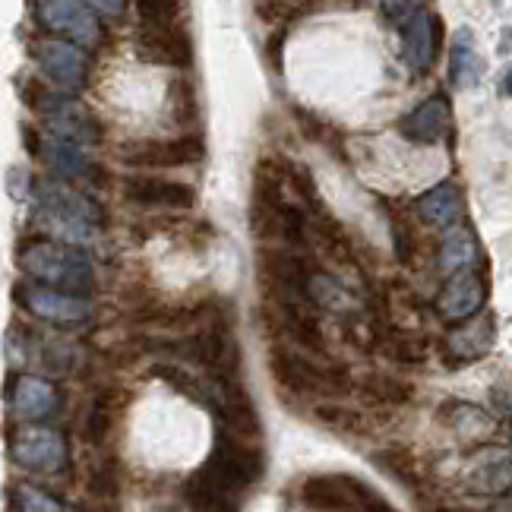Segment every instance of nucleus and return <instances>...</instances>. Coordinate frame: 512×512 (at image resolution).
I'll return each mask as SVG.
<instances>
[{
	"label": "nucleus",
	"mask_w": 512,
	"mask_h": 512,
	"mask_svg": "<svg viewBox=\"0 0 512 512\" xmlns=\"http://www.w3.org/2000/svg\"><path fill=\"white\" fill-rule=\"evenodd\" d=\"M269 367L275 373L282 389H288L291 396L298 399H313V402H329V399H342L351 392V377L348 370L332 364L326 354H310L294 351V348H272L269 351Z\"/></svg>",
	"instance_id": "nucleus-1"
},
{
	"label": "nucleus",
	"mask_w": 512,
	"mask_h": 512,
	"mask_svg": "<svg viewBox=\"0 0 512 512\" xmlns=\"http://www.w3.org/2000/svg\"><path fill=\"white\" fill-rule=\"evenodd\" d=\"M16 263L38 285H51L70 294H89L95 288L89 256L61 241H26L16 253Z\"/></svg>",
	"instance_id": "nucleus-2"
},
{
	"label": "nucleus",
	"mask_w": 512,
	"mask_h": 512,
	"mask_svg": "<svg viewBox=\"0 0 512 512\" xmlns=\"http://www.w3.org/2000/svg\"><path fill=\"white\" fill-rule=\"evenodd\" d=\"M38 206H42L51 231L70 244H89L105 222L102 206L64 181H48L38 187Z\"/></svg>",
	"instance_id": "nucleus-3"
},
{
	"label": "nucleus",
	"mask_w": 512,
	"mask_h": 512,
	"mask_svg": "<svg viewBox=\"0 0 512 512\" xmlns=\"http://www.w3.org/2000/svg\"><path fill=\"white\" fill-rule=\"evenodd\" d=\"M206 465L219 475L228 487H234L238 494L247 490L263 478L266 471V456L260 446H253L247 437H238L225 427L215 430V449L206 459Z\"/></svg>",
	"instance_id": "nucleus-4"
},
{
	"label": "nucleus",
	"mask_w": 512,
	"mask_h": 512,
	"mask_svg": "<svg viewBox=\"0 0 512 512\" xmlns=\"http://www.w3.org/2000/svg\"><path fill=\"white\" fill-rule=\"evenodd\" d=\"M10 459L35 475H61L70 462V446L57 427L23 424L10 433Z\"/></svg>",
	"instance_id": "nucleus-5"
},
{
	"label": "nucleus",
	"mask_w": 512,
	"mask_h": 512,
	"mask_svg": "<svg viewBox=\"0 0 512 512\" xmlns=\"http://www.w3.org/2000/svg\"><path fill=\"white\" fill-rule=\"evenodd\" d=\"M181 354L196 367H203L209 377H238L241 373V351L234 342L231 329L222 320H206L196 326L193 336L177 342Z\"/></svg>",
	"instance_id": "nucleus-6"
},
{
	"label": "nucleus",
	"mask_w": 512,
	"mask_h": 512,
	"mask_svg": "<svg viewBox=\"0 0 512 512\" xmlns=\"http://www.w3.org/2000/svg\"><path fill=\"white\" fill-rule=\"evenodd\" d=\"M16 298L35 320L42 323H57V326H83L92 320V304L86 294H70L51 285L26 282L16 288Z\"/></svg>",
	"instance_id": "nucleus-7"
},
{
	"label": "nucleus",
	"mask_w": 512,
	"mask_h": 512,
	"mask_svg": "<svg viewBox=\"0 0 512 512\" xmlns=\"http://www.w3.org/2000/svg\"><path fill=\"white\" fill-rule=\"evenodd\" d=\"M38 23L48 32L67 38L80 48H98L102 45V23L92 16V10L83 0H38Z\"/></svg>",
	"instance_id": "nucleus-8"
},
{
	"label": "nucleus",
	"mask_w": 512,
	"mask_h": 512,
	"mask_svg": "<svg viewBox=\"0 0 512 512\" xmlns=\"http://www.w3.org/2000/svg\"><path fill=\"white\" fill-rule=\"evenodd\" d=\"M38 114L45 117L48 133L61 136V140H70L76 146H92V143L102 140V124H98V117L86 105L73 102V98H67V95L42 92Z\"/></svg>",
	"instance_id": "nucleus-9"
},
{
	"label": "nucleus",
	"mask_w": 512,
	"mask_h": 512,
	"mask_svg": "<svg viewBox=\"0 0 512 512\" xmlns=\"http://www.w3.org/2000/svg\"><path fill=\"white\" fill-rule=\"evenodd\" d=\"M35 64L64 92H80L89 83V54L67 38H45L35 45Z\"/></svg>",
	"instance_id": "nucleus-10"
},
{
	"label": "nucleus",
	"mask_w": 512,
	"mask_h": 512,
	"mask_svg": "<svg viewBox=\"0 0 512 512\" xmlns=\"http://www.w3.org/2000/svg\"><path fill=\"white\" fill-rule=\"evenodd\" d=\"M64 396L54 380L42 377V373H26L16 377L10 386V415L23 424H45L61 415Z\"/></svg>",
	"instance_id": "nucleus-11"
},
{
	"label": "nucleus",
	"mask_w": 512,
	"mask_h": 512,
	"mask_svg": "<svg viewBox=\"0 0 512 512\" xmlns=\"http://www.w3.org/2000/svg\"><path fill=\"white\" fill-rule=\"evenodd\" d=\"M136 54L149 64L174 70H187L193 64V45L177 23H143L140 35H136Z\"/></svg>",
	"instance_id": "nucleus-12"
},
{
	"label": "nucleus",
	"mask_w": 512,
	"mask_h": 512,
	"mask_svg": "<svg viewBox=\"0 0 512 512\" xmlns=\"http://www.w3.org/2000/svg\"><path fill=\"white\" fill-rule=\"evenodd\" d=\"M484 301H487V279H484V272L465 266V269L449 272V279H446L440 298H437V310H440L443 320L462 323L468 317H475V313H481Z\"/></svg>",
	"instance_id": "nucleus-13"
},
{
	"label": "nucleus",
	"mask_w": 512,
	"mask_h": 512,
	"mask_svg": "<svg viewBox=\"0 0 512 512\" xmlns=\"http://www.w3.org/2000/svg\"><path fill=\"white\" fill-rule=\"evenodd\" d=\"M399 38H402V57L411 70L427 73L437 61V45H440V29L437 16L424 7L408 10L399 19Z\"/></svg>",
	"instance_id": "nucleus-14"
},
{
	"label": "nucleus",
	"mask_w": 512,
	"mask_h": 512,
	"mask_svg": "<svg viewBox=\"0 0 512 512\" xmlns=\"http://www.w3.org/2000/svg\"><path fill=\"white\" fill-rule=\"evenodd\" d=\"M203 159L200 140H149L127 143L121 149V162L130 168H184Z\"/></svg>",
	"instance_id": "nucleus-15"
},
{
	"label": "nucleus",
	"mask_w": 512,
	"mask_h": 512,
	"mask_svg": "<svg viewBox=\"0 0 512 512\" xmlns=\"http://www.w3.org/2000/svg\"><path fill=\"white\" fill-rule=\"evenodd\" d=\"M497 345V317L494 313H475L446 332V354L452 364H471L487 358Z\"/></svg>",
	"instance_id": "nucleus-16"
},
{
	"label": "nucleus",
	"mask_w": 512,
	"mask_h": 512,
	"mask_svg": "<svg viewBox=\"0 0 512 512\" xmlns=\"http://www.w3.org/2000/svg\"><path fill=\"white\" fill-rule=\"evenodd\" d=\"M124 196L136 206H165V209H187L196 203V190L181 181L155 174H130L124 177Z\"/></svg>",
	"instance_id": "nucleus-17"
},
{
	"label": "nucleus",
	"mask_w": 512,
	"mask_h": 512,
	"mask_svg": "<svg viewBox=\"0 0 512 512\" xmlns=\"http://www.w3.org/2000/svg\"><path fill=\"white\" fill-rule=\"evenodd\" d=\"M184 503L193 512H241V497L234 487H228L209 465L196 468L181 487Z\"/></svg>",
	"instance_id": "nucleus-18"
},
{
	"label": "nucleus",
	"mask_w": 512,
	"mask_h": 512,
	"mask_svg": "<svg viewBox=\"0 0 512 512\" xmlns=\"http://www.w3.org/2000/svg\"><path fill=\"white\" fill-rule=\"evenodd\" d=\"M449 130V102L446 95H430L427 102H421L415 111H408L399 121V133L411 143H440Z\"/></svg>",
	"instance_id": "nucleus-19"
},
{
	"label": "nucleus",
	"mask_w": 512,
	"mask_h": 512,
	"mask_svg": "<svg viewBox=\"0 0 512 512\" xmlns=\"http://www.w3.org/2000/svg\"><path fill=\"white\" fill-rule=\"evenodd\" d=\"M440 418L452 427V433H459V437L471 446H478L497 433V418H490L484 408L468 405V402L452 399L449 405L440 408Z\"/></svg>",
	"instance_id": "nucleus-20"
},
{
	"label": "nucleus",
	"mask_w": 512,
	"mask_h": 512,
	"mask_svg": "<svg viewBox=\"0 0 512 512\" xmlns=\"http://www.w3.org/2000/svg\"><path fill=\"white\" fill-rule=\"evenodd\" d=\"M38 159L45 162L48 171H54L61 181H73V177H89V159L83 155V149L70 143V140H61V136H42L38 140Z\"/></svg>",
	"instance_id": "nucleus-21"
},
{
	"label": "nucleus",
	"mask_w": 512,
	"mask_h": 512,
	"mask_svg": "<svg viewBox=\"0 0 512 512\" xmlns=\"http://www.w3.org/2000/svg\"><path fill=\"white\" fill-rule=\"evenodd\" d=\"M481 76V54L475 45V35L459 29L449 42V83L456 89H471Z\"/></svg>",
	"instance_id": "nucleus-22"
},
{
	"label": "nucleus",
	"mask_w": 512,
	"mask_h": 512,
	"mask_svg": "<svg viewBox=\"0 0 512 512\" xmlns=\"http://www.w3.org/2000/svg\"><path fill=\"white\" fill-rule=\"evenodd\" d=\"M418 215L430 228H449L459 222L462 215V196L452 184H437L430 187L418 200Z\"/></svg>",
	"instance_id": "nucleus-23"
},
{
	"label": "nucleus",
	"mask_w": 512,
	"mask_h": 512,
	"mask_svg": "<svg viewBox=\"0 0 512 512\" xmlns=\"http://www.w3.org/2000/svg\"><path fill=\"white\" fill-rule=\"evenodd\" d=\"M121 392L117 389H102L95 392V399L89 405V415H86V440L92 446H102L111 430H114V421H117V408H121Z\"/></svg>",
	"instance_id": "nucleus-24"
},
{
	"label": "nucleus",
	"mask_w": 512,
	"mask_h": 512,
	"mask_svg": "<svg viewBox=\"0 0 512 512\" xmlns=\"http://www.w3.org/2000/svg\"><path fill=\"white\" fill-rule=\"evenodd\" d=\"M478 256V244H475V234L465 225H449L446 228V238L440 244V269L449 275L456 269H465L475 263Z\"/></svg>",
	"instance_id": "nucleus-25"
},
{
	"label": "nucleus",
	"mask_w": 512,
	"mask_h": 512,
	"mask_svg": "<svg viewBox=\"0 0 512 512\" xmlns=\"http://www.w3.org/2000/svg\"><path fill=\"white\" fill-rule=\"evenodd\" d=\"M351 389H358L361 396H367L377 405H405V402H411V396H415V389H411L405 380L386 377V373H364L358 383H351Z\"/></svg>",
	"instance_id": "nucleus-26"
},
{
	"label": "nucleus",
	"mask_w": 512,
	"mask_h": 512,
	"mask_svg": "<svg viewBox=\"0 0 512 512\" xmlns=\"http://www.w3.org/2000/svg\"><path fill=\"white\" fill-rule=\"evenodd\" d=\"M468 487L475 490V494H487V497L506 494L509 490V456H500V462L494 459V462L471 471Z\"/></svg>",
	"instance_id": "nucleus-27"
},
{
	"label": "nucleus",
	"mask_w": 512,
	"mask_h": 512,
	"mask_svg": "<svg viewBox=\"0 0 512 512\" xmlns=\"http://www.w3.org/2000/svg\"><path fill=\"white\" fill-rule=\"evenodd\" d=\"M313 415H317V421H323L326 427L332 430H348V433H364L370 430L373 424L367 421V415H361V411L354 408H345L342 402H320L317 408H313Z\"/></svg>",
	"instance_id": "nucleus-28"
},
{
	"label": "nucleus",
	"mask_w": 512,
	"mask_h": 512,
	"mask_svg": "<svg viewBox=\"0 0 512 512\" xmlns=\"http://www.w3.org/2000/svg\"><path fill=\"white\" fill-rule=\"evenodd\" d=\"M373 465L383 468L386 475L399 478V481L408 484V487L421 481V478H418V462H415V456H411V452H405V449H380V452H373Z\"/></svg>",
	"instance_id": "nucleus-29"
},
{
	"label": "nucleus",
	"mask_w": 512,
	"mask_h": 512,
	"mask_svg": "<svg viewBox=\"0 0 512 512\" xmlns=\"http://www.w3.org/2000/svg\"><path fill=\"white\" fill-rule=\"evenodd\" d=\"M16 503H19V512H80V509L61 503L54 494H48L45 487H35V484H19Z\"/></svg>",
	"instance_id": "nucleus-30"
},
{
	"label": "nucleus",
	"mask_w": 512,
	"mask_h": 512,
	"mask_svg": "<svg viewBox=\"0 0 512 512\" xmlns=\"http://www.w3.org/2000/svg\"><path fill=\"white\" fill-rule=\"evenodd\" d=\"M136 10H140V23H174L177 0H136Z\"/></svg>",
	"instance_id": "nucleus-31"
},
{
	"label": "nucleus",
	"mask_w": 512,
	"mask_h": 512,
	"mask_svg": "<svg viewBox=\"0 0 512 512\" xmlns=\"http://www.w3.org/2000/svg\"><path fill=\"white\" fill-rule=\"evenodd\" d=\"M89 490H92L95 497H102V500L117 497V462L98 465V468H95V475H92V481H89Z\"/></svg>",
	"instance_id": "nucleus-32"
},
{
	"label": "nucleus",
	"mask_w": 512,
	"mask_h": 512,
	"mask_svg": "<svg viewBox=\"0 0 512 512\" xmlns=\"http://www.w3.org/2000/svg\"><path fill=\"white\" fill-rule=\"evenodd\" d=\"M89 10H98L105 16H121L124 13V0H83Z\"/></svg>",
	"instance_id": "nucleus-33"
},
{
	"label": "nucleus",
	"mask_w": 512,
	"mask_h": 512,
	"mask_svg": "<svg viewBox=\"0 0 512 512\" xmlns=\"http://www.w3.org/2000/svg\"><path fill=\"white\" fill-rule=\"evenodd\" d=\"M437 512H465V509H456V506H443V509H437Z\"/></svg>",
	"instance_id": "nucleus-34"
},
{
	"label": "nucleus",
	"mask_w": 512,
	"mask_h": 512,
	"mask_svg": "<svg viewBox=\"0 0 512 512\" xmlns=\"http://www.w3.org/2000/svg\"><path fill=\"white\" fill-rule=\"evenodd\" d=\"M83 512V509H80ZM92 512H111V509H92Z\"/></svg>",
	"instance_id": "nucleus-35"
}]
</instances>
